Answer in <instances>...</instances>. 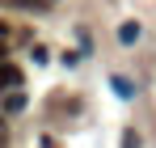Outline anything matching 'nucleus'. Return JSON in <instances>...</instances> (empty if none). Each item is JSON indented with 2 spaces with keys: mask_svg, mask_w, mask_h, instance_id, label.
Segmentation results:
<instances>
[{
  "mask_svg": "<svg viewBox=\"0 0 156 148\" xmlns=\"http://www.w3.org/2000/svg\"><path fill=\"white\" fill-rule=\"evenodd\" d=\"M122 148H139V140H135V131H127V135H122Z\"/></svg>",
  "mask_w": 156,
  "mask_h": 148,
  "instance_id": "nucleus-4",
  "label": "nucleus"
},
{
  "mask_svg": "<svg viewBox=\"0 0 156 148\" xmlns=\"http://www.w3.org/2000/svg\"><path fill=\"white\" fill-rule=\"evenodd\" d=\"M118 38H122L127 47H131V43H139V25H135V21H122V25H118Z\"/></svg>",
  "mask_w": 156,
  "mask_h": 148,
  "instance_id": "nucleus-2",
  "label": "nucleus"
},
{
  "mask_svg": "<svg viewBox=\"0 0 156 148\" xmlns=\"http://www.w3.org/2000/svg\"><path fill=\"white\" fill-rule=\"evenodd\" d=\"M17 85H21V68L0 64V89H17Z\"/></svg>",
  "mask_w": 156,
  "mask_h": 148,
  "instance_id": "nucleus-1",
  "label": "nucleus"
},
{
  "mask_svg": "<svg viewBox=\"0 0 156 148\" xmlns=\"http://www.w3.org/2000/svg\"><path fill=\"white\" fill-rule=\"evenodd\" d=\"M0 55H4V43H0Z\"/></svg>",
  "mask_w": 156,
  "mask_h": 148,
  "instance_id": "nucleus-6",
  "label": "nucleus"
},
{
  "mask_svg": "<svg viewBox=\"0 0 156 148\" xmlns=\"http://www.w3.org/2000/svg\"><path fill=\"white\" fill-rule=\"evenodd\" d=\"M0 43H4V25H0Z\"/></svg>",
  "mask_w": 156,
  "mask_h": 148,
  "instance_id": "nucleus-5",
  "label": "nucleus"
},
{
  "mask_svg": "<svg viewBox=\"0 0 156 148\" xmlns=\"http://www.w3.org/2000/svg\"><path fill=\"white\" fill-rule=\"evenodd\" d=\"M21 106H26V98H21V93H9V102H4V110H9V114H17Z\"/></svg>",
  "mask_w": 156,
  "mask_h": 148,
  "instance_id": "nucleus-3",
  "label": "nucleus"
}]
</instances>
